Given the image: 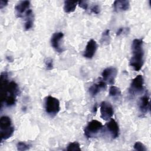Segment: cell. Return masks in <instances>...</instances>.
<instances>
[{"label":"cell","instance_id":"cell-15","mask_svg":"<svg viewBox=\"0 0 151 151\" xmlns=\"http://www.w3.org/2000/svg\"><path fill=\"white\" fill-rule=\"evenodd\" d=\"M113 8L116 12L125 11L129 9L130 2L126 0H116L113 3Z\"/></svg>","mask_w":151,"mask_h":151},{"label":"cell","instance_id":"cell-24","mask_svg":"<svg viewBox=\"0 0 151 151\" xmlns=\"http://www.w3.org/2000/svg\"><path fill=\"white\" fill-rule=\"evenodd\" d=\"M129 28H123V27L119 28L116 32V36H120L122 34H127V32H129Z\"/></svg>","mask_w":151,"mask_h":151},{"label":"cell","instance_id":"cell-13","mask_svg":"<svg viewBox=\"0 0 151 151\" xmlns=\"http://www.w3.org/2000/svg\"><path fill=\"white\" fill-rule=\"evenodd\" d=\"M107 83L104 81L103 80H100L96 82V83L93 84L90 86L88 89V91L92 97H94L97 95L101 91L104 90L106 87Z\"/></svg>","mask_w":151,"mask_h":151},{"label":"cell","instance_id":"cell-8","mask_svg":"<svg viewBox=\"0 0 151 151\" xmlns=\"http://www.w3.org/2000/svg\"><path fill=\"white\" fill-rule=\"evenodd\" d=\"M100 117L104 120H110L114 114L112 105L106 101H102L100 104Z\"/></svg>","mask_w":151,"mask_h":151},{"label":"cell","instance_id":"cell-10","mask_svg":"<svg viewBox=\"0 0 151 151\" xmlns=\"http://www.w3.org/2000/svg\"><path fill=\"white\" fill-rule=\"evenodd\" d=\"M30 2L29 1H22L19 2L15 6V12L17 17L21 18L25 14L26 12L29 9Z\"/></svg>","mask_w":151,"mask_h":151},{"label":"cell","instance_id":"cell-17","mask_svg":"<svg viewBox=\"0 0 151 151\" xmlns=\"http://www.w3.org/2000/svg\"><path fill=\"white\" fill-rule=\"evenodd\" d=\"M78 2L65 1L64 3V11L66 13H71L75 11Z\"/></svg>","mask_w":151,"mask_h":151},{"label":"cell","instance_id":"cell-19","mask_svg":"<svg viewBox=\"0 0 151 151\" xmlns=\"http://www.w3.org/2000/svg\"><path fill=\"white\" fill-rule=\"evenodd\" d=\"M110 30L106 29L102 34L101 38V43L103 45H107L110 42Z\"/></svg>","mask_w":151,"mask_h":151},{"label":"cell","instance_id":"cell-11","mask_svg":"<svg viewBox=\"0 0 151 151\" xmlns=\"http://www.w3.org/2000/svg\"><path fill=\"white\" fill-rule=\"evenodd\" d=\"M106 127L113 139H116L119 136V127L117 122L114 119H110L106 124Z\"/></svg>","mask_w":151,"mask_h":151},{"label":"cell","instance_id":"cell-6","mask_svg":"<svg viewBox=\"0 0 151 151\" xmlns=\"http://www.w3.org/2000/svg\"><path fill=\"white\" fill-rule=\"evenodd\" d=\"M64 34L62 32H57L52 34L51 38V45L52 47L59 53L64 51V49L62 44Z\"/></svg>","mask_w":151,"mask_h":151},{"label":"cell","instance_id":"cell-4","mask_svg":"<svg viewBox=\"0 0 151 151\" xmlns=\"http://www.w3.org/2000/svg\"><path fill=\"white\" fill-rule=\"evenodd\" d=\"M103 128L102 123L97 120H92L88 123L84 130V135L87 138L96 137Z\"/></svg>","mask_w":151,"mask_h":151},{"label":"cell","instance_id":"cell-27","mask_svg":"<svg viewBox=\"0 0 151 151\" xmlns=\"http://www.w3.org/2000/svg\"><path fill=\"white\" fill-rule=\"evenodd\" d=\"M8 3V1H4V0H1L0 1V9H2L5 6L7 5Z\"/></svg>","mask_w":151,"mask_h":151},{"label":"cell","instance_id":"cell-12","mask_svg":"<svg viewBox=\"0 0 151 151\" xmlns=\"http://www.w3.org/2000/svg\"><path fill=\"white\" fill-rule=\"evenodd\" d=\"M139 111L142 114L147 113L150 109V98L148 93L145 94L139 100Z\"/></svg>","mask_w":151,"mask_h":151},{"label":"cell","instance_id":"cell-21","mask_svg":"<svg viewBox=\"0 0 151 151\" xmlns=\"http://www.w3.org/2000/svg\"><path fill=\"white\" fill-rule=\"evenodd\" d=\"M30 145L24 142H18L17 144V149L19 151H24L29 149Z\"/></svg>","mask_w":151,"mask_h":151},{"label":"cell","instance_id":"cell-7","mask_svg":"<svg viewBox=\"0 0 151 151\" xmlns=\"http://www.w3.org/2000/svg\"><path fill=\"white\" fill-rule=\"evenodd\" d=\"M117 74V70L115 67H109L102 71V80L106 83L113 84L115 81L116 77Z\"/></svg>","mask_w":151,"mask_h":151},{"label":"cell","instance_id":"cell-3","mask_svg":"<svg viewBox=\"0 0 151 151\" xmlns=\"http://www.w3.org/2000/svg\"><path fill=\"white\" fill-rule=\"evenodd\" d=\"M44 108L45 112L51 116H55L60 110L59 100L51 96H48L45 99Z\"/></svg>","mask_w":151,"mask_h":151},{"label":"cell","instance_id":"cell-2","mask_svg":"<svg viewBox=\"0 0 151 151\" xmlns=\"http://www.w3.org/2000/svg\"><path fill=\"white\" fill-rule=\"evenodd\" d=\"M14 132L11 119L7 116H3L0 119L1 141L7 140L12 136Z\"/></svg>","mask_w":151,"mask_h":151},{"label":"cell","instance_id":"cell-16","mask_svg":"<svg viewBox=\"0 0 151 151\" xmlns=\"http://www.w3.org/2000/svg\"><path fill=\"white\" fill-rule=\"evenodd\" d=\"M25 16V23H24V29L26 31H28L32 28L34 24V14L32 9H28Z\"/></svg>","mask_w":151,"mask_h":151},{"label":"cell","instance_id":"cell-26","mask_svg":"<svg viewBox=\"0 0 151 151\" xmlns=\"http://www.w3.org/2000/svg\"><path fill=\"white\" fill-rule=\"evenodd\" d=\"M78 5L83 9L87 10L88 9V2L86 1H80L79 2H78Z\"/></svg>","mask_w":151,"mask_h":151},{"label":"cell","instance_id":"cell-14","mask_svg":"<svg viewBox=\"0 0 151 151\" xmlns=\"http://www.w3.org/2000/svg\"><path fill=\"white\" fill-rule=\"evenodd\" d=\"M8 83H9V81H8V79L7 73L6 72L2 73L1 74V78H0L1 103H2L4 100Z\"/></svg>","mask_w":151,"mask_h":151},{"label":"cell","instance_id":"cell-28","mask_svg":"<svg viewBox=\"0 0 151 151\" xmlns=\"http://www.w3.org/2000/svg\"><path fill=\"white\" fill-rule=\"evenodd\" d=\"M6 59L8 60V61H11V62L13 61V58H12L11 56H7V57H6Z\"/></svg>","mask_w":151,"mask_h":151},{"label":"cell","instance_id":"cell-9","mask_svg":"<svg viewBox=\"0 0 151 151\" xmlns=\"http://www.w3.org/2000/svg\"><path fill=\"white\" fill-rule=\"evenodd\" d=\"M97 48V44L96 41L93 39L90 40L87 42L86 47V49L84 51V53H83L84 57L88 59L92 58L96 52Z\"/></svg>","mask_w":151,"mask_h":151},{"label":"cell","instance_id":"cell-5","mask_svg":"<svg viewBox=\"0 0 151 151\" xmlns=\"http://www.w3.org/2000/svg\"><path fill=\"white\" fill-rule=\"evenodd\" d=\"M144 88V78L142 75H137L132 81L129 93L132 96H136L140 93Z\"/></svg>","mask_w":151,"mask_h":151},{"label":"cell","instance_id":"cell-25","mask_svg":"<svg viewBox=\"0 0 151 151\" xmlns=\"http://www.w3.org/2000/svg\"><path fill=\"white\" fill-rule=\"evenodd\" d=\"M90 11L93 14H98L100 12V6L98 5L95 4V5H94L91 6V8H90Z\"/></svg>","mask_w":151,"mask_h":151},{"label":"cell","instance_id":"cell-22","mask_svg":"<svg viewBox=\"0 0 151 151\" xmlns=\"http://www.w3.org/2000/svg\"><path fill=\"white\" fill-rule=\"evenodd\" d=\"M133 148L137 151H146L147 150L145 146L140 142H136L133 146Z\"/></svg>","mask_w":151,"mask_h":151},{"label":"cell","instance_id":"cell-23","mask_svg":"<svg viewBox=\"0 0 151 151\" xmlns=\"http://www.w3.org/2000/svg\"><path fill=\"white\" fill-rule=\"evenodd\" d=\"M45 66L47 70H51L53 68L54 64H53V60L51 58H47L44 61Z\"/></svg>","mask_w":151,"mask_h":151},{"label":"cell","instance_id":"cell-1","mask_svg":"<svg viewBox=\"0 0 151 151\" xmlns=\"http://www.w3.org/2000/svg\"><path fill=\"white\" fill-rule=\"evenodd\" d=\"M132 56L130 60V65L137 71H139L144 63L143 41L142 38L134 39L132 44Z\"/></svg>","mask_w":151,"mask_h":151},{"label":"cell","instance_id":"cell-18","mask_svg":"<svg viewBox=\"0 0 151 151\" xmlns=\"http://www.w3.org/2000/svg\"><path fill=\"white\" fill-rule=\"evenodd\" d=\"M109 94V96L114 99H118L122 96L120 89L115 86H111L110 87Z\"/></svg>","mask_w":151,"mask_h":151},{"label":"cell","instance_id":"cell-20","mask_svg":"<svg viewBox=\"0 0 151 151\" xmlns=\"http://www.w3.org/2000/svg\"><path fill=\"white\" fill-rule=\"evenodd\" d=\"M66 150L67 151H81L80 145L77 142L70 143L68 145Z\"/></svg>","mask_w":151,"mask_h":151}]
</instances>
